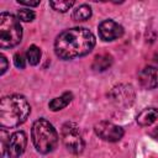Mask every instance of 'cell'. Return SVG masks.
Segmentation results:
<instances>
[{
    "label": "cell",
    "instance_id": "7402d4cb",
    "mask_svg": "<svg viewBox=\"0 0 158 158\" xmlns=\"http://www.w3.org/2000/svg\"><path fill=\"white\" fill-rule=\"evenodd\" d=\"M153 135H154L156 137H158V127H156V130L153 131Z\"/></svg>",
    "mask_w": 158,
    "mask_h": 158
},
{
    "label": "cell",
    "instance_id": "7c38bea8",
    "mask_svg": "<svg viewBox=\"0 0 158 158\" xmlns=\"http://www.w3.org/2000/svg\"><path fill=\"white\" fill-rule=\"evenodd\" d=\"M72 99H73V94H72L70 91H65V93H63L60 96L52 99V100L49 101V104H48V107H49L52 111L63 110L64 107H67V106L70 104Z\"/></svg>",
    "mask_w": 158,
    "mask_h": 158
},
{
    "label": "cell",
    "instance_id": "5b68a950",
    "mask_svg": "<svg viewBox=\"0 0 158 158\" xmlns=\"http://www.w3.org/2000/svg\"><path fill=\"white\" fill-rule=\"evenodd\" d=\"M62 141L65 146V148L73 153L79 154L84 151L85 143L83 139V136L79 131V127L74 122H65L62 126Z\"/></svg>",
    "mask_w": 158,
    "mask_h": 158
},
{
    "label": "cell",
    "instance_id": "2e32d148",
    "mask_svg": "<svg viewBox=\"0 0 158 158\" xmlns=\"http://www.w3.org/2000/svg\"><path fill=\"white\" fill-rule=\"evenodd\" d=\"M74 4L75 2L73 0H70V1H68V0H65V1H49V6L58 12H67L68 10H70L74 6Z\"/></svg>",
    "mask_w": 158,
    "mask_h": 158
},
{
    "label": "cell",
    "instance_id": "ffe728a7",
    "mask_svg": "<svg viewBox=\"0 0 158 158\" xmlns=\"http://www.w3.org/2000/svg\"><path fill=\"white\" fill-rule=\"evenodd\" d=\"M0 63H1V70H0V74L2 75L6 70H7V67H9V62H7V59H6V57L4 56V54H1L0 56Z\"/></svg>",
    "mask_w": 158,
    "mask_h": 158
},
{
    "label": "cell",
    "instance_id": "8992f818",
    "mask_svg": "<svg viewBox=\"0 0 158 158\" xmlns=\"http://www.w3.org/2000/svg\"><path fill=\"white\" fill-rule=\"evenodd\" d=\"M135 90L128 84H118L109 93V99L118 107H130L135 101Z\"/></svg>",
    "mask_w": 158,
    "mask_h": 158
},
{
    "label": "cell",
    "instance_id": "52a82bcc",
    "mask_svg": "<svg viewBox=\"0 0 158 158\" xmlns=\"http://www.w3.org/2000/svg\"><path fill=\"white\" fill-rule=\"evenodd\" d=\"M94 131L96 136L106 142H117L123 137V128L110 122V121H100L94 126Z\"/></svg>",
    "mask_w": 158,
    "mask_h": 158
},
{
    "label": "cell",
    "instance_id": "5bb4252c",
    "mask_svg": "<svg viewBox=\"0 0 158 158\" xmlns=\"http://www.w3.org/2000/svg\"><path fill=\"white\" fill-rule=\"evenodd\" d=\"M91 16V7L86 4L79 5L75 10H73L72 17L74 21H86Z\"/></svg>",
    "mask_w": 158,
    "mask_h": 158
},
{
    "label": "cell",
    "instance_id": "ba28073f",
    "mask_svg": "<svg viewBox=\"0 0 158 158\" xmlns=\"http://www.w3.org/2000/svg\"><path fill=\"white\" fill-rule=\"evenodd\" d=\"M26 146H27L26 133L23 131H16L9 138L6 154L9 156V158H19L20 156L23 154Z\"/></svg>",
    "mask_w": 158,
    "mask_h": 158
},
{
    "label": "cell",
    "instance_id": "8fae6325",
    "mask_svg": "<svg viewBox=\"0 0 158 158\" xmlns=\"http://www.w3.org/2000/svg\"><path fill=\"white\" fill-rule=\"evenodd\" d=\"M158 120V110L154 107H146L137 115V123L139 126H149Z\"/></svg>",
    "mask_w": 158,
    "mask_h": 158
},
{
    "label": "cell",
    "instance_id": "ac0fdd59",
    "mask_svg": "<svg viewBox=\"0 0 158 158\" xmlns=\"http://www.w3.org/2000/svg\"><path fill=\"white\" fill-rule=\"evenodd\" d=\"M1 156L5 157L6 154V148H7V143H9V139L10 138V135L6 132V128H2L1 127Z\"/></svg>",
    "mask_w": 158,
    "mask_h": 158
},
{
    "label": "cell",
    "instance_id": "9c48e42d",
    "mask_svg": "<svg viewBox=\"0 0 158 158\" xmlns=\"http://www.w3.org/2000/svg\"><path fill=\"white\" fill-rule=\"evenodd\" d=\"M98 31L102 41H115L123 35V27L111 19L101 21L98 26Z\"/></svg>",
    "mask_w": 158,
    "mask_h": 158
},
{
    "label": "cell",
    "instance_id": "30bf717a",
    "mask_svg": "<svg viewBox=\"0 0 158 158\" xmlns=\"http://www.w3.org/2000/svg\"><path fill=\"white\" fill-rule=\"evenodd\" d=\"M138 81L144 89H154L158 86V67L147 65L138 73Z\"/></svg>",
    "mask_w": 158,
    "mask_h": 158
},
{
    "label": "cell",
    "instance_id": "277c9868",
    "mask_svg": "<svg viewBox=\"0 0 158 158\" xmlns=\"http://www.w3.org/2000/svg\"><path fill=\"white\" fill-rule=\"evenodd\" d=\"M22 27L20 20L10 14L2 11L0 14V47L2 49L12 48L21 42Z\"/></svg>",
    "mask_w": 158,
    "mask_h": 158
},
{
    "label": "cell",
    "instance_id": "44dd1931",
    "mask_svg": "<svg viewBox=\"0 0 158 158\" xmlns=\"http://www.w3.org/2000/svg\"><path fill=\"white\" fill-rule=\"evenodd\" d=\"M17 2L20 5H25L27 7H35L40 5V1H28V0H17Z\"/></svg>",
    "mask_w": 158,
    "mask_h": 158
},
{
    "label": "cell",
    "instance_id": "3957f363",
    "mask_svg": "<svg viewBox=\"0 0 158 158\" xmlns=\"http://www.w3.org/2000/svg\"><path fill=\"white\" fill-rule=\"evenodd\" d=\"M31 137L36 151L42 154L54 151L58 144V133L53 125L46 118H38L33 122Z\"/></svg>",
    "mask_w": 158,
    "mask_h": 158
},
{
    "label": "cell",
    "instance_id": "9a60e30c",
    "mask_svg": "<svg viewBox=\"0 0 158 158\" xmlns=\"http://www.w3.org/2000/svg\"><path fill=\"white\" fill-rule=\"evenodd\" d=\"M41 56H42L41 49L35 44L30 46L26 51V59L31 65H37L41 60Z\"/></svg>",
    "mask_w": 158,
    "mask_h": 158
},
{
    "label": "cell",
    "instance_id": "d6986e66",
    "mask_svg": "<svg viewBox=\"0 0 158 158\" xmlns=\"http://www.w3.org/2000/svg\"><path fill=\"white\" fill-rule=\"evenodd\" d=\"M25 59H26L25 56H23L22 53H20V52L15 53V56H14V63H15V65H16L17 68H20V69H23V68H25V65H26V60H25Z\"/></svg>",
    "mask_w": 158,
    "mask_h": 158
},
{
    "label": "cell",
    "instance_id": "7a4b0ae2",
    "mask_svg": "<svg viewBox=\"0 0 158 158\" xmlns=\"http://www.w3.org/2000/svg\"><path fill=\"white\" fill-rule=\"evenodd\" d=\"M31 112V106L25 96L12 94L0 101V125L2 128H14L23 123Z\"/></svg>",
    "mask_w": 158,
    "mask_h": 158
},
{
    "label": "cell",
    "instance_id": "6da1fadb",
    "mask_svg": "<svg viewBox=\"0 0 158 158\" xmlns=\"http://www.w3.org/2000/svg\"><path fill=\"white\" fill-rule=\"evenodd\" d=\"M95 36L85 27H73L60 32L54 41L56 54L64 60L86 56L95 47Z\"/></svg>",
    "mask_w": 158,
    "mask_h": 158
},
{
    "label": "cell",
    "instance_id": "4fadbf2b",
    "mask_svg": "<svg viewBox=\"0 0 158 158\" xmlns=\"http://www.w3.org/2000/svg\"><path fill=\"white\" fill-rule=\"evenodd\" d=\"M111 64H112V57L110 54H99L94 58L91 67L95 72H104L109 69Z\"/></svg>",
    "mask_w": 158,
    "mask_h": 158
},
{
    "label": "cell",
    "instance_id": "e0dca14e",
    "mask_svg": "<svg viewBox=\"0 0 158 158\" xmlns=\"http://www.w3.org/2000/svg\"><path fill=\"white\" fill-rule=\"evenodd\" d=\"M36 17V14L33 10H31L30 7H25V9H20L17 11V19L20 21H23V22H31L33 21Z\"/></svg>",
    "mask_w": 158,
    "mask_h": 158
}]
</instances>
